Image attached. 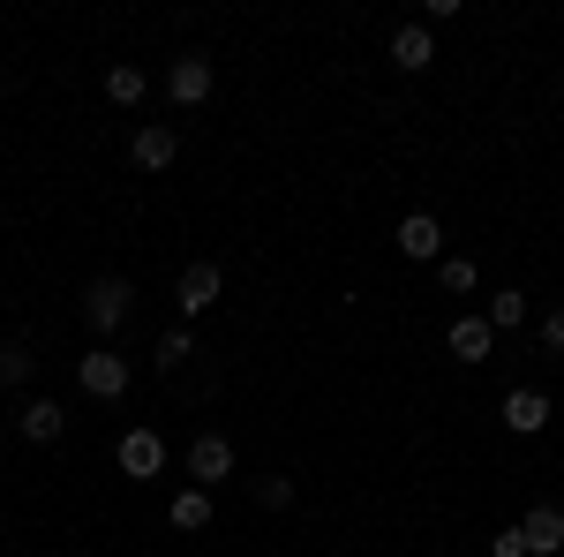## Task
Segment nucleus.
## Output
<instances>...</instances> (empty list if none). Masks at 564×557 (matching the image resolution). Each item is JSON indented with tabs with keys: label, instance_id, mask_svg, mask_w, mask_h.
I'll list each match as a JSON object with an SVG mask.
<instances>
[{
	"label": "nucleus",
	"instance_id": "1",
	"mask_svg": "<svg viewBox=\"0 0 564 557\" xmlns=\"http://www.w3.org/2000/svg\"><path fill=\"white\" fill-rule=\"evenodd\" d=\"M129 301H135V287L121 279V271H106V279L84 287V317L98 324V332H121V324H129Z\"/></svg>",
	"mask_w": 564,
	"mask_h": 557
},
{
	"label": "nucleus",
	"instance_id": "2",
	"mask_svg": "<svg viewBox=\"0 0 564 557\" xmlns=\"http://www.w3.org/2000/svg\"><path fill=\"white\" fill-rule=\"evenodd\" d=\"M76 377H84L90 399H121V392H129V362H121L113 346H90L84 362H76Z\"/></svg>",
	"mask_w": 564,
	"mask_h": 557
},
{
	"label": "nucleus",
	"instance_id": "3",
	"mask_svg": "<svg viewBox=\"0 0 564 557\" xmlns=\"http://www.w3.org/2000/svg\"><path fill=\"white\" fill-rule=\"evenodd\" d=\"M159 468H166V437H159V429H129V437H121V474H129V482H151Z\"/></svg>",
	"mask_w": 564,
	"mask_h": 557
},
{
	"label": "nucleus",
	"instance_id": "4",
	"mask_svg": "<svg viewBox=\"0 0 564 557\" xmlns=\"http://www.w3.org/2000/svg\"><path fill=\"white\" fill-rule=\"evenodd\" d=\"M218 287H226L218 264H188V271L174 279V309H181V317H204V309L218 301Z\"/></svg>",
	"mask_w": 564,
	"mask_h": 557
},
{
	"label": "nucleus",
	"instance_id": "5",
	"mask_svg": "<svg viewBox=\"0 0 564 557\" xmlns=\"http://www.w3.org/2000/svg\"><path fill=\"white\" fill-rule=\"evenodd\" d=\"M505 429H512V437H542V429H550V392H534V385L505 392Z\"/></svg>",
	"mask_w": 564,
	"mask_h": 557
},
{
	"label": "nucleus",
	"instance_id": "6",
	"mask_svg": "<svg viewBox=\"0 0 564 557\" xmlns=\"http://www.w3.org/2000/svg\"><path fill=\"white\" fill-rule=\"evenodd\" d=\"M520 535H527V557H564V505H534L520 519Z\"/></svg>",
	"mask_w": 564,
	"mask_h": 557
},
{
	"label": "nucleus",
	"instance_id": "7",
	"mask_svg": "<svg viewBox=\"0 0 564 557\" xmlns=\"http://www.w3.org/2000/svg\"><path fill=\"white\" fill-rule=\"evenodd\" d=\"M399 257H414V264H444V226H436L430 212L399 218Z\"/></svg>",
	"mask_w": 564,
	"mask_h": 557
},
{
	"label": "nucleus",
	"instance_id": "8",
	"mask_svg": "<svg viewBox=\"0 0 564 557\" xmlns=\"http://www.w3.org/2000/svg\"><path fill=\"white\" fill-rule=\"evenodd\" d=\"M226 474H234V444H226V437H196V444H188V482L212 490Z\"/></svg>",
	"mask_w": 564,
	"mask_h": 557
},
{
	"label": "nucleus",
	"instance_id": "9",
	"mask_svg": "<svg viewBox=\"0 0 564 557\" xmlns=\"http://www.w3.org/2000/svg\"><path fill=\"white\" fill-rule=\"evenodd\" d=\"M129 151H135V167H143V173H166V167H174V159H181V136L166 129V121H143V129H135V143H129Z\"/></svg>",
	"mask_w": 564,
	"mask_h": 557
},
{
	"label": "nucleus",
	"instance_id": "10",
	"mask_svg": "<svg viewBox=\"0 0 564 557\" xmlns=\"http://www.w3.org/2000/svg\"><path fill=\"white\" fill-rule=\"evenodd\" d=\"M166 90H174V106H204V98H212V61H204V53H181Z\"/></svg>",
	"mask_w": 564,
	"mask_h": 557
},
{
	"label": "nucleus",
	"instance_id": "11",
	"mask_svg": "<svg viewBox=\"0 0 564 557\" xmlns=\"http://www.w3.org/2000/svg\"><path fill=\"white\" fill-rule=\"evenodd\" d=\"M444 346H452L459 362H489V346H497V332H489V317H452V332H444Z\"/></svg>",
	"mask_w": 564,
	"mask_h": 557
},
{
	"label": "nucleus",
	"instance_id": "12",
	"mask_svg": "<svg viewBox=\"0 0 564 557\" xmlns=\"http://www.w3.org/2000/svg\"><path fill=\"white\" fill-rule=\"evenodd\" d=\"M391 61H399L406 76H422V68L436 61V39H430V23H406V31L391 39Z\"/></svg>",
	"mask_w": 564,
	"mask_h": 557
},
{
	"label": "nucleus",
	"instance_id": "13",
	"mask_svg": "<svg viewBox=\"0 0 564 557\" xmlns=\"http://www.w3.org/2000/svg\"><path fill=\"white\" fill-rule=\"evenodd\" d=\"M61 429H68V415H61L53 399H31V407H23V437H31V444H53Z\"/></svg>",
	"mask_w": 564,
	"mask_h": 557
},
{
	"label": "nucleus",
	"instance_id": "14",
	"mask_svg": "<svg viewBox=\"0 0 564 557\" xmlns=\"http://www.w3.org/2000/svg\"><path fill=\"white\" fill-rule=\"evenodd\" d=\"M481 317H489V332H520V324H527V294H512V287H505V294H489V309H481Z\"/></svg>",
	"mask_w": 564,
	"mask_h": 557
},
{
	"label": "nucleus",
	"instance_id": "15",
	"mask_svg": "<svg viewBox=\"0 0 564 557\" xmlns=\"http://www.w3.org/2000/svg\"><path fill=\"white\" fill-rule=\"evenodd\" d=\"M174 527H181V535L212 527V490H181V497H174Z\"/></svg>",
	"mask_w": 564,
	"mask_h": 557
},
{
	"label": "nucleus",
	"instance_id": "16",
	"mask_svg": "<svg viewBox=\"0 0 564 557\" xmlns=\"http://www.w3.org/2000/svg\"><path fill=\"white\" fill-rule=\"evenodd\" d=\"M31 369H39V362H31V346H0V392H15V385H31Z\"/></svg>",
	"mask_w": 564,
	"mask_h": 557
},
{
	"label": "nucleus",
	"instance_id": "17",
	"mask_svg": "<svg viewBox=\"0 0 564 557\" xmlns=\"http://www.w3.org/2000/svg\"><path fill=\"white\" fill-rule=\"evenodd\" d=\"M106 98H113V106H143V68H135V61H121V68L106 76Z\"/></svg>",
	"mask_w": 564,
	"mask_h": 557
},
{
	"label": "nucleus",
	"instance_id": "18",
	"mask_svg": "<svg viewBox=\"0 0 564 557\" xmlns=\"http://www.w3.org/2000/svg\"><path fill=\"white\" fill-rule=\"evenodd\" d=\"M436 279H444V294H475L481 271H475V257H444V264H436Z\"/></svg>",
	"mask_w": 564,
	"mask_h": 557
},
{
	"label": "nucleus",
	"instance_id": "19",
	"mask_svg": "<svg viewBox=\"0 0 564 557\" xmlns=\"http://www.w3.org/2000/svg\"><path fill=\"white\" fill-rule=\"evenodd\" d=\"M196 354V340H188V324H174V332H159V369H181Z\"/></svg>",
	"mask_w": 564,
	"mask_h": 557
},
{
	"label": "nucleus",
	"instance_id": "20",
	"mask_svg": "<svg viewBox=\"0 0 564 557\" xmlns=\"http://www.w3.org/2000/svg\"><path fill=\"white\" fill-rule=\"evenodd\" d=\"M257 505H271V513H279V505H294V482H286V474H271V482H257Z\"/></svg>",
	"mask_w": 564,
	"mask_h": 557
},
{
	"label": "nucleus",
	"instance_id": "21",
	"mask_svg": "<svg viewBox=\"0 0 564 557\" xmlns=\"http://www.w3.org/2000/svg\"><path fill=\"white\" fill-rule=\"evenodd\" d=\"M489 557H527V535H520V527H505V535L489 543Z\"/></svg>",
	"mask_w": 564,
	"mask_h": 557
},
{
	"label": "nucleus",
	"instance_id": "22",
	"mask_svg": "<svg viewBox=\"0 0 564 557\" xmlns=\"http://www.w3.org/2000/svg\"><path fill=\"white\" fill-rule=\"evenodd\" d=\"M542 346H550V354H564V309H550V317H542Z\"/></svg>",
	"mask_w": 564,
	"mask_h": 557
},
{
	"label": "nucleus",
	"instance_id": "23",
	"mask_svg": "<svg viewBox=\"0 0 564 557\" xmlns=\"http://www.w3.org/2000/svg\"><path fill=\"white\" fill-rule=\"evenodd\" d=\"M0 527H8V519H0Z\"/></svg>",
	"mask_w": 564,
	"mask_h": 557
}]
</instances>
